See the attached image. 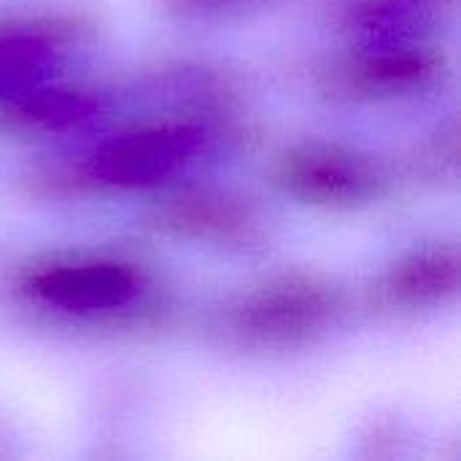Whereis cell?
Listing matches in <instances>:
<instances>
[{
    "label": "cell",
    "instance_id": "cell-2",
    "mask_svg": "<svg viewBox=\"0 0 461 461\" xmlns=\"http://www.w3.org/2000/svg\"><path fill=\"white\" fill-rule=\"evenodd\" d=\"M211 143V130L194 116H167L130 127L95 146L76 165L41 173L51 192H138L181 173Z\"/></svg>",
    "mask_w": 461,
    "mask_h": 461
},
{
    "label": "cell",
    "instance_id": "cell-1",
    "mask_svg": "<svg viewBox=\"0 0 461 461\" xmlns=\"http://www.w3.org/2000/svg\"><path fill=\"white\" fill-rule=\"evenodd\" d=\"M149 273L122 254L65 251L30 262L14 278L16 297L46 316L86 327H127L149 319Z\"/></svg>",
    "mask_w": 461,
    "mask_h": 461
},
{
    "label": "cell",
    "instance_id": "cell-9",
    "mask_svg": "<svg viewBox=\"0 0 461 461\" xmlns=\"http://www.w3.org/2000/svg\"><path fill=\"white\" fill-rule=\"evenodd\" d=\"M459 0H332V19L359 41L424 38Z\"/></svg>",
    "mask_w": 461,
    "mask_h": 461
},
{
    "label": "cell",
    "instance_id": "cell-6",
    "mask_svg": "<svg viewBox=\"0 0 461 461\" xmlns=\"http://www.w3.org/2000/svg\"><path fill=\"white\" fill-rule=\"evenodd\" d=\"M146 227L162 238L224 251H251L267 238L257 208L221 189L186 186L146 211Z\"/></svg>",
    "mask_w": 461,
    "mask_h": 461
},
{
    "label": "cell",
    "instance_id": "cell-10",
    "mask_svg": "<svg viewBox=\"0 0 461 461\" xmlns=\"http://www.w3.org/2000/svg\"><path fill=\"white\" fill-rule=\"evenodd\" d=\"M103 111V100L92 89L78 86H30L14 95L3 116L14 127L32 130V132H65L76 130Z\"/></svg>",
    "mask_w": 461,
    "mask_h": 461
},
{
    "label": "cell",
    "instance_id": "cell-11",
    "mask_svg": "<svg viewBox=\"0 0 461 461\" xmlns=\"http://www.w3.org/2000/svg\"><path fill=\"white\" fill-rule=\"evenodd\" d=\"M459 167V130L456 122H448L446 127H438L435 135H429L413 154L411 170L416 178L427 181H448L456 178Z\"/></svg>",
    "mask_w": 461,
    "mask_h": 461
},
{
    "label": "cell",
    "instance_id": "cell-8",
    "mask_svg": "<svg viewBox=\"0 0 461 461\" xmlns=\"http://www.w3.org/2000/svg\"><path fill=\"white\" fill-rule=\"evenodd\" d=\"M459 246L435 243L394 259L367 289L373 311L419 313L451 303L459 294Z\"/></svg>",
    "mask_w": 461,
    "mask_h": 461
},
{
    "label": "cell",
    "instance_id": "cell-4",
    "mask_svg": "<svg viewBox=\"0 0 461 461\" xmlns=\"http://www.w3.org/2000/svg\"><path fill=\"white\" fill-rule=\"evenodd\" d=\"M276 186L311 208L354 211L389 192V170L373 154L338 140H303L273 165Z\"/></svg>",
    "mask_w": 461,
    "mask_h": 461
},
{
    "label": "cell",
    "instance_id": "cell-5",
    "mask_svg": "<svg viewBox=\"0 0 461 461\" xmlns=\"http://www.w3.org/2000/svg\"><path fill=\"white\" fill-rule=\"evenodd\" d=\"M448 70V54L427 38L362 41L324 70V86L343 100H402L435 89Z\"/></svg>",
    "mask_w": 461,
    "mask_h": 461
},
{
    "label": "cell",
    "instance_id": "cell-3",
    "mask_svg": "<svg viewBox=\"0 0 461 461\" xmlns=\"http://www.w3.org/2000/svg\"><path fill=\"white\" fill-rule=\"evenodd\" d=\"M343 311L346 292L332 278L294 270L235 294L221 311V332L238 348L281 354L324 338Z\"/></svg>",
    "mask_w": 461,
    "mask_h": 461
},
{
    "label": "cell",
    "instance_id": "cell-12",
    "mask_svg": "<svg viewBox=\"0 0 461 461\" xmlns=\"http://www.w3.org/2000/svg\"><path fill=\"white\" fill-rule=\"evenodd\" d=\"M254 0H157V5L165 14L184 16V19H200V16H219L235 8H243Z\"/></svg>",
    "mask_w": 461,
    "mask_h": 461
},
{
    "label": "cell",
    "instance_id": "cell-7",
    "mask_svg": "<svg viewBox=\"0 0 461 461\" xmlns=\"http://www.w3.org/2000/svg\"><path fill=\"white\" fill-rule=\"evenodd\" d=\"M95 35L81 11H30L0 19V95L38 86Z\"/></svg>",
    "mask_w": 461,
    "mask_h": 461
}]
</instances>
